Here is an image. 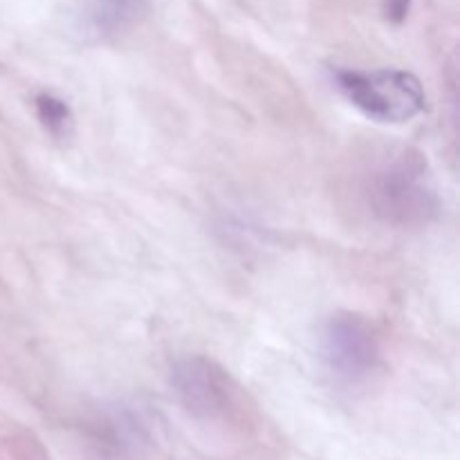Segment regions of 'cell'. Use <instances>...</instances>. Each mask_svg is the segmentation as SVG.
<instances>
[{
	"mask_svg": "<svg viewBox=\"0 0 460 460\" xmlns=\"http://www.w3.org/2000/svg\"><path fill=\"white\" fill-rule=\"evenodd\" d=\"M373 214L395 227H420L440 211V196L425 155L398 148L382 157L367 180Z\"/></svg>",
	"mask_w": 460,
	"mask_h": 460,
	"instance_id": "6da1fadb",
	"label": "cell"
},
{
	"mask_svg": "<svg viewBox=\"0 0 460 460\" xmlns=\"http://www.w3.org/2000/svg\"><path fill=\"white\" fill-rule=\"evenodd\" d=\"M337 90L371 119L380 124H402L420 115L425 90L418 76L404 70H337Z\"/></svg>",
	"mask_w": 460,
	"mask_h": 460,
	"instance_id": "7a4b0ae2",
	"label": "cell"
},
{
	"mask_svg": "<svg viewBox=\"0 0 460 460\" xmlns=\"http://www.w3.org/2000/svg\"><path fill=\"white\" fill-rule=\"evenodd\" d=\"M319 359L323 368L344 385L364 382L380 364L382 346L376 326L364 314L341 313L331 314L319 328Z\"/></svg>",
	"mask_w": 460,
	"mask_h": 460,
	"instance_id": "3957f363",
	"label": "cell"
},
{
	"mask_svg": "<svg viewBox=\"0 0 460 460\" xmlns=\"http://www.w3.org/2000/svg\"><path fill=\"white\" fill-rule=\"evenodd\" d=\"M171 386L191 416L211 420L227 411V376L218 364L202 355L175 359L171 367Z\"/></svg>",
	"mask_w": 460,
	"mask_h": 460,
	"instance_id": "277c9868",
	"label": "cell"
},
{
	"mask_svg": "<svg viewBox=\"0 0 460 460\" xmlns=\"http://www.w3.org/2000/svg\"><path fill=\"white\" fill-rule=\"evenodd\" d=\"M93 436L103 452L115 458L135 456L148 445L151 431L139 411L130 407H112L94 420Z\"/></svg>",
	"mask_w": 460,
	"mask_h": 460,
	"instance_id": "5b68a950",
	"label": "cell"
},
{
	"mask_svg": "<svg viewBox=\"0 0 460 460\" xmlns=\"http://www.w3.org/2000/svg\"><path fill=\"white\" fill-rule=\"evenodd\" d=\"M146 12V0H88L84 27L94 39H111L130 30Z\"/></svg>",
	"mask_w": 460,
	"mask_h": 460,
	"instance_id": "8992f818",
	"label": "cell"
},
{
	"mask_svg": "<svg viewBox=\"0 0 460 460\" xmlns=\"http://www.w3.org/2000/svg\"><path fill=\"white\" fill-rule=\"evenodd\" d=\"M34 103L39 121L52 137L61 139L70 135L72 126H75V117H72L70 106L61 97L52 93H40Z\"/></svg>",
	"mask_w": 460,
	"mask_h": 460,
	"instance_id": "52a82bcc",
	"label": "cell"
},
{
	"mask_svg": "<svg viewBox=\"0 0 460 460\" xmlns=\"http://www.w3.org/2000/svg\"><path fill=\"white\" fill-rule=\"evenodd\" d=\"M409 9H411V0H385L386 21L395 22V25L407 21Z\"/></svg>",
	"mask_w": 460,
	"mask_h": 460,
	"instance_id": "ba28073f",
	"label": "cell"
}]
</instances>
